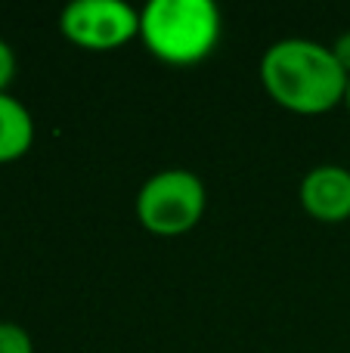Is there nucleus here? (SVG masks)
<instances>
[{
    "label": "nucleus",
    "instance_id": "f257e3e1",
    "mask_svg": "<svg viewBox=\"0 0 350 353\" xmlns=\"http://www.w3.org/2000/svg\"><path fill=\"white\" fill-rule=\"evenodd\" d=\"M260 84L267 97L295 115H326L344 103L347 72L332 47L310 37H282L260 56Z\"/></svg>",
    "mask_w": 350,
    "mask_h": 353
},
{
    "label": "nucleus",
    "instance_id": "f03ea898",
    "mask_svg": "<svg viewBox=\"0 0 350 353\" xmlns=\"http://www.w3.org/2000/svg\"><path fill=\"white\" fill-rule=\"evenodd\" d=\"M223 16L214 0H152L140 10V41L165 65H196L217 50Z\"/></svg>",
    "mask_w": 350,
    "mask_h": 353
},
{
    "label": "nucleus",
    "instance_id": "7ed1b4c3",
    "mask_svg": "<svg viewBox=\"0 0 350 353\" xmlns=\"http://www.w3.org/2000/svg\"><path fill=\"white\" fill-rule=\"evenodd\" d=\"M208 189L186 168H165L152 174L136 192V220L146 232L177 239L192 232L205 217Z\"/></svg>",
    "mask_w": 350,
    "mask_h": 353
},
{
    "label": "nucleus",
    "instance_id": "20e7f679",
    "mask_svg": "<svg viewBox=\"0 0 350 353\" xmlns=\"http://www.w3.org/2000/svg\"><path fill=\"white\" fill-rule=\"evenodd\" d=\"M59 31L90 53H112L140 37V10L124 0H74L62 10Z\"/></svg>",
    "mask_w": 350,
    "mask_h": 353
},
{
    "label": "nucleus",
    "instance_id": "39448f33",
    "mask_svg": "<svg viewBox=\"0 0 350 353\" xmlns=\"http://www.w3.org/2000/svg\"><path fill=\"white\" fill-rule=\"evenodd\" d=\"M301 208L320 223H344L350 220V168L316 165L304 174L298 186Z\"/></svg>",
    "mask_w": 350,
    "mask_h": 353
},
{
    "label": "nucleus",
    "instance_id": "423d86ee",
    "mask_svg": "<svg viewBox=\"0 0 350 353\" xmlns=\"http://www.w3.org/2000/svg\"><path fill=\"white\" fill-rule=\"evenodd\" d=\"M34 146V118L22 99L0 93V165L19 161Z\"/></svg>",
    "mask_w": 350,
    "mask_h": 353
},
{
    "label": "nucleus",
    "instance_id": "0eeeda50",
    "mask_svg": "<svg viewBox=\"0 0 350 353\" xmlns=\"http://www.w3.org/2000/svg\"><path fill=\"white\" fill-rule=\"evenodd\" d=\"M0 353H34V341L19 323L0 319Z\"/></svg>",
    "mask_w": 350,
    "mask_h": 353
},
{
    "label": "nucleus",
    "instance_id": "6e6552de",
    "mask_svg": "<svg viewBox=\"0 0 350 353\" xmlns=\"http://www.w3.org/2000/svg\"><path fill=\"white\" fill-rule=\"evenodd\" d=\"M16 68H19L16 50L0 37V93H10V84L16 81Z\"/></svg>",
    "mask_w": 350,
    "mask_h": 353
},
{
    "label": "nucleus",
    "instance_id": "1a4fd4ad",
    "mask_svg": "<svg viewBox=\"0 0 350 353\" xmlns=\"http://www.w3.org/2000/svg\"><path fill=\"white\" fill-rule=\"evenodd\" d=\"M332 53H335L338 65L344 68L347 78H350V31H344V34H338V41L332 43Z\"/></svg>",
    "mask_w": 350,
    "mask_h": 353
},
{
    "label": "nucleus",
    "instance_id": "9d476101",
    "mask_svg": "<svg viewBox=\"0 0 350 353\" xmlns=\"http://www.w3.org/2000/svg\"><path fill=\"white\" fill-rule=\"evenodd\" d=\"M344 105H347V112H350V81H347V93H344Z\"/></svg>",
    "mask_w": 350,
    "mask_h": 353
}]
</instances>
